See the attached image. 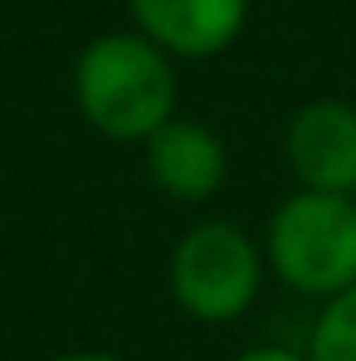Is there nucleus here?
Here are the masks:
<instances>
[{
  "label": "nucleus",
  "instance_id": "1",
  "mask_svg": "<svg viewBox=\"0 0 356 361\" xmlns=\"http://www.w3.org/2000/svg\"><path fill=\"white\" fill-rule=\"evenodd\" d=\"M73 98L93 132L113 142H147L166 118H176L171 54L142 30L98 35L73 63Z\"/></svg>",
  "mask_w": 356,
  "mask_h": 361
},
{
  "label": "nucleus",
  "instance_id": "2",
  "mask_svg": "<svg viewBox=\"0 0 356 361\" xmlns=\"http://www.w3.org/2000/svg\"><path fill=\"white\" fill-rule=\"evenodd\" d=\"M274 274L307 293L332 298L356 283V195L352 190H293L269 220Z\"/></svg>",
  "mask_w": 356,
  "mask_h": 361
},
{
  "label": "nucleus",
  "instance_id": "3",
  "mask_svg": "<svg viewBox=\"0 0 356 361\" xmlns=\"http://www.w3.org/2000/svg\"><path fill=\"white\" fill-rule=\"evenodd\" d=\"M264 283V254L239 225L205 220L171 249V298L195 322H230L249 312Z\"/></svg>",
  "mask_w": 356,
  "mask_h": 361
},
{
  "label": "nucleus",
  "instance_id": "4",
  "mask_svg": "<svg viewBox=\"0 0 356 361\" xmlns=\"http://www.w3.org/2000/svg\"><path fill=\"white\" fill-rule=\"evenodd\" d=\"M147 176L171 200H210L230 176V152L225 142L195 118H166L147 142Z\"/></svg>",
  "mask_w": 356,
  "mask_h": 361
},
{
  "label": "nucleus",
  "instance_id": "5",
  "mask_svg": "<svg viewBox=\"0 0 356 361\" xmlns=\"http://www.w3.org/2000/svg\"><path fill=\"white\" fill-rule=\"evenodd\" d=\"M288 166L312 190H352L356 195V108L322 98L297 108L283 137Z\"/></svg>",
  "mask_w": 356,
  "mask_h": 361
},
{
  "label": "nucleus",
  "instance_id": "6",
  "mask_svg": "<svg viewBox=\"0 0 356 361\" xmlns=\"http://www.w3.org/2000/svg\"><path fill=\"white\" fill-rule=\"evenodd\" d=\"M127 10L137 30L156 39L166 54L210 59L239 39L249 0H127Z\"/></svg>",
  "mask_w": 356,
  "mask_h": 361
},
{
  "label": "nucleus",
  "instance_id": "7",
  "mask_svg": "<svg viewBox=\"0 0 356 361\" xmlns=\"http://www.w3.org/2000/svg\"><path fill=\"white\" fill-rule=\"evenodd\" d=\"M307 361H356V283L327 298L322 317L312 322Z\"/></svg>",
  "mask_w": 356,
  "mask_h": 361
},
{
  "label": "nucleus",
  "instance_id": "8",
  "mask_svg": "<svg viewBox=\"0 0 356 361\" xmlns=\"http://www.w3.org/2000/svg\"><path fill=\"white\" fill-rule=\"evenodd\" d=\"M239 361H307V357H297L288 347H254V352H244Z\"/></svg>",
  "mask_w": 356,
  "mask_h": 361
},
{
  "label": "nucleus",
  "instance_id": "9",
  "mask_svg": "<svg viewBox=\"0 0 356 361\" xmlns=\"http://www.w3.org/2000/svg\"><path fill=\"white\" fill-rule=\"evenodd\" d=\"M54 361H122V357H108V352H68V357H54Z\"/></svg>",
  "mask_w": 356,
  "mask_h": 361
}]
</instances>
